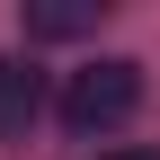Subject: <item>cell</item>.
<instances>
[{
  "label": "cell",
  "instance_id": "1",
  "mask_svg": "<svg viewBox=\"0 0 160 160\" xmlns=\"http://www.w3.org/2000/svg\"><path fill=\"white\" fill-rule=\"evenodd\" d=\"M133 107H142V62H89L62 89V125L71 133H116Z\"/></svg>",
  "mask_w": 160,
  "mask_h": 160
},
{
  "label": "cell",
  "instance_id": "2",
  "mask_svg": "<svg viewBox=\"0 0 160 160\" xmlns=\"http://www.w3.org/2000/svg\"><path fill=\"white\" fill-rule=\"evenodd\" d=\"M36 116H45V71L18 62V53H0V142H27Z\"/></svg>",
  "mask_w": 160,
  "mask_h": 160
},
{
  "label": "cell",
  "instance_id": "3",
  "mask_svg": "<svg viewBox=\"0 0 160 160\" xmlns=\"http://www.w3.org/2000/svg\"><path fill=\"white\" fill-rule=\"evenodd\" d=\"M98 18H107V0H27V36L36 45H71V36H89Z\"/></svg>",
  "mask_w": 160,
  "mask_h": 160
},
{
  "label": "cell",
  "instance_id": "4",
  "mask_svg": "<svg viewBox=\"0 0 160 160\" xmlns=\"http://www.w3.org/2000/svg\"><path fill=\"white\" fill-rule=\"evenodd\" d=\"M107 160H160V151H107Z\"/></svg>",
  "mask_w": 160,
  "mask_h": 160
}]
</instances>
